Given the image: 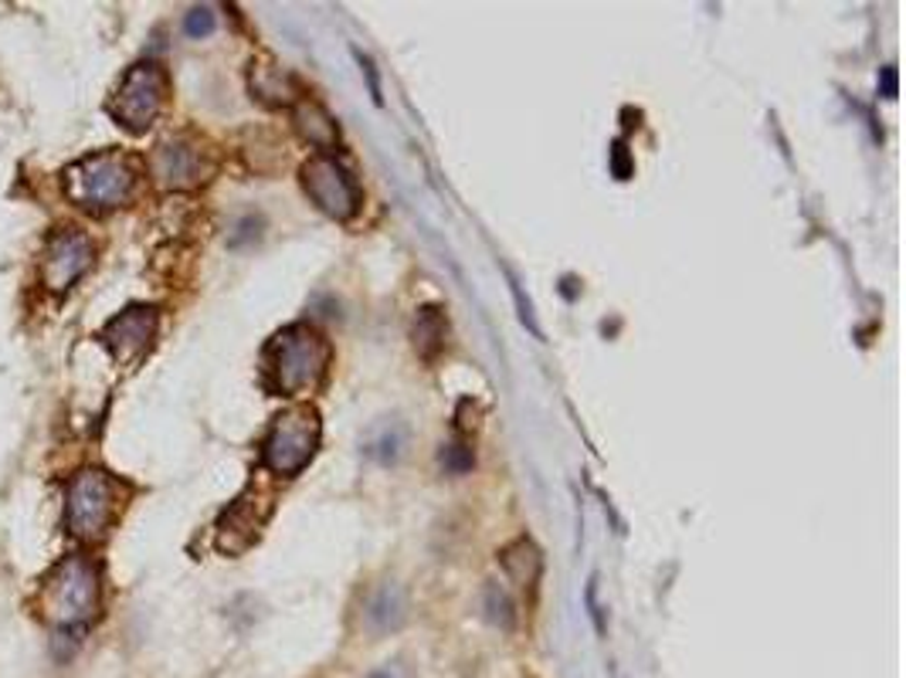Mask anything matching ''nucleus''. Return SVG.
Wrapping results in <instances>:
<instances>
[{
  "label": "nucleus",
  "mask_w": 906,
  "mask_h": 678,
  "mask_svg": "<svg viewBox=\"0 0 906 678\" xmlns=\"http://www.w3.org/2000/svg\"><path fill=\"white\" fill-rule=\"evenodd\" d=\"M265 371L272 387L289 398L317 390L330 371V343L306 323L286 326L265 350Z\"/></svg>",
  "instance_id": "f257e3e1"
},
{
  "label": "nucleus",
  "mask_w": 906,
  "mask_h": 678,
  "mask_svg": "<svg viewBox=\"0 0 906 678\" xmlns=\"http://www.w3.org/2000/svg\"><path fill=\"white\" fill-rule=\"evenodd\" d=\"M99 567L89 556H65L41 590V611L59 631H78L99 614Z\"/></svg>",
  "instance_id": "f03ea898"
},
{
  "label": "nucleus",
  "mask_w": 906,
  "mask_h": 678,
  "mask_svg": "<svg viewBox=\"0 0 906 678\" xmlns=\"http://www.w3.org/2000/svg\"><path fill=\"white\" fill-rule=\"evenodd\" d=\"M62 187H65L69 201L85 211L123 208L136 190V163L126 153L85 156L65 170Z\"/></svg>",
  "instance_id": "7ed1b4c3"
},
{
  "label": "nucleus",
  "mask_w": 906,
  "mask_h": 678,
  "mask_svg": "<svg viewBox=\"0 0 906 678\" xmlns=\"http://www.w3.org/2000/svg\"><path fill=\"white\" fill-rule=\"evenodd\" d=\"M317 444H320V414L306 404L289 407L272 420L262 444V465L278 478H293L317 455Z\"/></svg>",
  "instance_id": "20e7f679"
},
{
  "label": "nucleus",
  "mask_w": 906,
  "mask_h": 678,
  "mask_svg": "<svg viewBox=\"0 0 906 678\" xmlns=\"http://www.w3.org/2000/svg\"><path fill=\"white\" fill-rule=\"evenodd\" d=\"M116 516V482L102 468H82L65 486V526L78 540H99Z\"/></svg>",
  "instance_id": "39448f33"
},
{
  "label": "nucleus",
  "mask_w": 906,
  "mask_h": 678,
  "mask_svg": "<svg viewBox=\"0 0 906 678\" xmlns=\"http://www.w3.org/2000/svg\"><path fill=\"white\" fill-rule=\"evenodd\" d=\"M166 99V75L157 62H139L126 72L116 96L109 102L112 120L129 133H147Z\"/></svg>",
  "instance_id": "423d86ee"
},
{
  "label": "nucleus",
  "mask_w": 906,
  "mask_h": 678,
  "mask_svg": "<svg viewBox=\"0 0 906 678\" xmlns=\"http://www.w3.org/2000/svg\"><path fill=\"white\" fill-rule=\"evenodd\" d=\"M302 190L326 217L350 221L360 211V184L350 170L330 153H317L302 166Z\"/></svg>",
  "instance_id": "0eeeda50"
},
{
  "label": "nucleus",
  "mask_w": 906,
  "mask_h": 678,
  "mask_svg": "<svg viewBox=\"0 0 906 678\" xmlns=\"http://www.w3.org/2000/svg\"><path fill=\"white\" fill-rule=\"evenodd\" d=\"M92 259H96V248L92 241L85 238L82 231L75 228H65L59 231L48 248H45V259H41V281H45V289L48 292H69L75 281L92 268Z\"/></svg>",
  "instance_id": "6e6552de"
},
{
  "label": "nucleus",
  "mask_w": 906,
  "mask_h": 678,
  "mask_svg": "<svg viewBox=\"0 0 906 678\" xmlns=\"http://www.w3.org/2000/svg\"><path fill=\"white\" fill-rule=\"evenodd\" d=\"M150 170L163 190H190L204 184L211 174V163L204 150L190 139H166L150 156Z\"/></svg>",
  "instance_id": "1a4fd4ad"
},
{
  "label": "nucleus",
  "mask_w": 906,
  "mask_h": 678,
  "mask_svg": "<svg viewBox=\"0 0 906 678\" xmlns=\"http://www.w3.org/2000/svg\"><path fill=\"white\" fill-rule=\"evenodd\" d=\"M157 323H160V316H157L153 305H129V309H123L120 316H112L106 323L102 343L112 350V356H116L123 366L139 363L153 343Z\"/></svg>",
  "instance_id": "9d476101"
},
{
  "label": "nucleus",
  "mask_w": 906,
  "mask_h": 678,
  "mask_svg": "<svg viewBox=\"0 0 906 678\" xmlns=\"http://www.w3.org/2000/svg\"><path fill=\"white\" fill-rule=\"evenodd\" d=\"M272 513V495L269 492H255L251 495H241L228 513H224L221 519V532H218V547L224 553H241L255 543V536H259V529L265 526Z\"/></svg>",
  "instance_id": "9b49d317"
},
{
  "label": "nucleus",
  "mask_w": 906,
  "mask_h": 678,
  "mask_svg": "<svg viewBox=\"0 0 906 678\" xmlns=\"http://www.w3.org/2000/svg\"><path fill=\"white\" fill-rule=\"evenodd\" d=\"M296 129H299V136L306 139V143L317 147L320 153H330L339 143L336 123L330 120V112L313 99H302L296 105Z\"/></svg>",
  "instance_id": "f8f14e48"
},
{
  "label": "nucleus",
  "mask_w": 906,
  "mask_h": 678,
  "mask_svg": "<svg viewBox=\"0 0 906 678\" xmlns=\"http://www.w3.org/2000/svg\"><path fill=\"white\" fill-rule=\"evenodd\" d=\"M251 92L259 96L262 102H269V105H289L299 96L296 78L286 68L272 65V62L251 65Z\"/></svg>",
  "instance_id": "ddd939ff"
},
{
  "label": "nucleus",
  "mask_w": 906,
  "mask_h": 678,
  "mask_svg": "<svg viewBox=\"0 0 906 678\" xmlns=\"http://www.w3.org/2000/svg\"><path fill=\"white\" fill-rule=\"evenodd\" d=\"M445 332H448V323H445L442 309L438 305H421L418 316H414V350L424 360H435V353L445 347Z\"/></svg>",
  "instance_id": "4468645a"
},
{
  "label": "nucleus",
  "mask_w": 906,
  "mask_h": 678,
  "mask_svg": "<svg viewBox=\"0 0 906 678\" xmlns=\"http://www.w3.org/2000/svg\"><path fill=\"white\" fill-rule=\"evenodd\" d=\"M367 620H371V628L377 635H387L394 628H401V620H405V598H401V590L398 587H381L371 604H367Z\"/></svg>",
  "instance_id": "2eb2a0df"
},
{
  "label": "nucleus",
  "mask_w": 906,
  "mask_h": 678,
  "mask_svg": "<svg viewBox=\"0 0 906 678\" xmlns=\"http://www.w3.org/2000/svg\"><path fill=\"white\" fill-rule=\"evenodd\" d=\"M499 563H502V570L513 577L517 583H523V587H533L536 577H541V550H536L530 540L509 543L499 553Z\"/></svg>",
  "instance_id": "dca6fc26"
},
{
  "label": "nucleus",
  "mask_w": 906,
  "mask_h": 678,
  "mask_svg": "<svg viewBox=\"0 0 906 678\" xmlns=\"http://www.w3.org/2000/svg\"><path fill=\"white\" fill-rule=\"evenodd\" d=\"M401 448H405V428L401 424H384L381 435H374L371 441H367V455H374L377 462H398L401 455Z\"/></svg>",
  "instance_id": "f3484780"
},
{
  "label": "nucleus",
  "mask_w": 906,
  "mask_h": 678,
  "mask_svg": "<svg viewBox=\"0 0 906 678\" xmlns=\"http://www.w3.org/2000/svg\"><path fill=\"white\" fill-rule=\"evenodd\" d=\"M486 617L493 620L496 628H502V631H509L517 625V607H513V601H509V593L499 587V583H489L486 587Z\"/></svg>",
  "instance_id": "a211bd4d"
},
{
  "label": "nucleus",
  "mask_w": 906,
  "mask_h": 678,
  "mask_svg": "<svg viewBox=\"0 0 906 678\" xmlns=\"http://www.w3.org/2000/svg\"><path fill=\"white\" fill-rule=\"evenodd\" d=\"M438 462H442V468L451 472V475H466V472H472L475 455H472V448H466V444H445L442 455H438Z\"/></svg>",
  "instance_id": "6ab92c4d"
},
{
  "label": "nucleus",
  "mask_w": 906,
  "mask_h": 678,
  "mask_svg": "<svg viewBox=\"0 0 906 678\" xmlns=\"http://www.w3.org/2000/svg\"><path fill=\"white\" fill-rule=\"evenodd\" d=\"M214 24H218V17H214L211 8H194V11H187L184 32H187L190 38H208V35L214 32Z\"/></svg>",
  "instance_id": "aec40b11"
},
{
  "label": "nucleus",
  "mask_w": 906,
  "mask_h": 678,
  "mask_svg": "<svg viewBox=\"0 0 906 678\" xmlns=\"http://www.w3.org/2000/svg\"><path fill=\"white\" fill-rule=\"evenodd\" d=\"M632 156H629V147L625 143H615V150H611V174L618 177V180H629L632 177Z\"/></svg>",
  "instance_id": "412c9836"
},
{
  "label": "nucleus",
  "mask_w": 906,
  "mask_h": 678,
  "mask_svg": "<svg viewBox=\"0 0 906 678\" xmlns=\"http://www.w3.org/2000/svg\"><path fill=\"white\" fill-rule=\"evenodd\" d=\"M896 92H899L896 65H886V68L880 72V96H883V99H896Z\"/></svg>",
  "instance_id": "4be33fe9"
},
{
  "label": "nucleus",
  "mask_w": 906,
  "mask_h": 678,
  "mask_svg": "<svg viewBox=\"0 0 906 678\" xmlns=\"http://www.w3.org/2000/svg\"><path fill=\"white\" fill-rule=\"evenodd\" d=\"M360 65H363V72H367V81H371V96H374V102H381V85H377V72H374L371 59H360Z\"/></svg>",
  "instance_id": "5701e85b"
},
{
  "label": "nucleus",
  "mask_w": 906,
  "mask_h": 678,
  "mask_svg": "<svg viewBox=\"0 0 906 678\" xmlns=\"http://www.w3.org/2000/svg\"><path fill=\"white\" fill-rule=\"evenodd\" d=\"M371 678H405V675H401V668L387 665V668H377V671H371Z\"/></svg>",
  "instance_id": "b1692460"
}]
</instances>
